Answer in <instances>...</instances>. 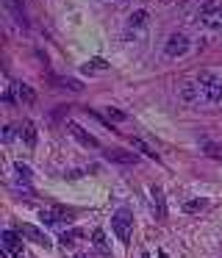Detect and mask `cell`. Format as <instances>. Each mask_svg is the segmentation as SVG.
<instances>
[{
    "label": "cell",
    "instance_id": "6da1fadb",
    "mask_svg": "<svg viewBox=\"0 0 222 258\" xmlns=\"http://www.w3.org/2000/svg\"><path fill=\"white\" fill-rule=\"evenodd\" d=\"M111 225H114L117 239H120L122 244H128V241H131V225H133L131 211H128V208H120V211L114 214V219H111Z\"/></svg>",
    "mask_w": 222,
    "mask_h": 258
},
{
    "label": "cell",
    "instance_id": "7a4b0ae2",
    "mask_svg": "<svg viewBox=\"0 0 222 258\" xmlns=\"http://www.w3.org/2000/svg\"><path fill=\"white\" fill-rule=\"evenodd\" d=\"M75 217V211L72 208H64V206H53V208H42V214H39V219H42L44 225H59V222H70V219Z\"/></svg>",
    "mask_w": 222,
    "mask_h": 258
},
{
    "label": "cell",
    "instance_id": "3957f363",
    "mask_svg": "<svg viewBox=\"0 0 222 258\" xmlns=\"http://www.w3.org/2000/svg\"><path fill=\"white\" fill-rule=\"evenodd\" d=\"M200 95H203V100H222V84L219 81H214L211 75H200Z\"/></svg>",
    "mask_w": 222,
    "mask_h": 258
},
{
    "label": "cell",
    "instance_id": "277c9868",
    "mask_svg": "<svg viewBox=\"0 0 222 258\" xmlns=\"http://www.w3.org/2000/svg\"><path fill=\"white\" fill-rule=\"evenodd\" d=\"M186 50H189V39H186L183 34H172L170 39H166V47H164L166 56L175 58V56H183Z\"/></svg>",
    "mask_w": 222,
    "mask_h": 258
},
{
    "label": "cell",
    "instance_id": "5b68a950",
    "mask_svg": "<svg viewBox=\"0 0 222 258\" xmlns=\"http://www.w3.org/2000/svg\"><path fill=\"white\" fill-rule=\"evenodd\" d=\"M20 236H25L28 241H33V244L44 247V250L50 247V239H47V236H44L39 228H33V225H22V228H20Z\"/></svg>",
    "mask_w": 222,
    "mask_h": 258
},
{
    "label": "cell",
    "instance_id": "8992f818",
    "mask_svg": "<svg viewBox=\"0 0 222 258\" xmlns=\"http://www.w3.org/2000/svg\"><path fill=\"white\" fill-rule=\"evenodd\" d=\"M200 20H203V25H208V28H222V6H208V9H203Z\"/></svg>",
    "mask_w": 222,
    "mask_h": 258
},
{
    "label": "cell",
    "instance_id": "52a82bcc",
    "mask_svg": "<svg viewBox=\"0 0 222 258\" xmlns=\"http://www.w3.org/2000/svg\"><path fill=\"white\" fill-rule=\"evenodd\" d=\"M70 134H72V136H75V139H78V142H81V145H83V147H100V142H97V139H94V136H92V134H86V131H83V128H81V125H75V122H70Z\"/></svg>",
    "mask_w": 222,
    "mask_h": 258
},
{
    "label": "cell",
    "instance_id": "ba28073f",
    "mask_svg": "<svg viewBox=\"0 0 222 258\" xmlns=\"http://www.w3.org/2000/svg\"><path fill=\"white\" fill-rule=\"evenodd\" d=\"M3 250H9V252H20V247H22V241H20V236L14 233V230H3Z\"/></svg>",
    "mask_w": 222,
    "mask_h": 258
},
{
    "label": "cell",
    "instance_id": "9c48e42d",
    "mask_svg": "<svg viewBox=\"0 0 222 258\" xmlns=\"http://www.w3.org/2000/svg\"><path fill=\"white\" fill-rule=\"evenodd\" d=\"M105 156L111 161H120V164H136V153H128V150H108Z\"/></svg>",
    "mask_w": 222,
    "mask_h": 258
},
{
    "label": "cell",
    "instance_id": "30bf717a",
    "mask_svg": "<svg viewBox=\"0 0 222 258\" xmlns=\"http://www.w3.org/2000/svg\"><path fill=\"white\" fill-rule=\"evenodd\" d=\"M14 89H17V95H20V100L25 103V106H31V103H36V95H33V89H31L28 84H17Z\"/></svg>",
    "mask_w": 222,
    "mask_h": 258
},
{
    "label": "cell",
    "instance_id": "8fae6325",
    "mask_svg": "<svg viewBox=\"0 0 222 258\" xmlns=\"http://www.w3.org/2000/svg\"><path fill=\"white\" fill-rule=\"evenodd\" d=\"M181 97L183 100H200V86H194V84H183L181 86Z\"/></svg>",
    "mask_w": 222,
    "mask_h": 258
},
{
    "label": "cell",
    "instance_id": "7c38bea8",
    "mask_svg": "<svg viewBox=\"0 0 222 258\" xmlns=\"http://www.w3.org/2000/svg\"><path fill=\"white\" fill-rule=\"evenodd\" d=\"M203 208H205V200H203V197H194V200H186V203H183V211H186V214H197V211H203Z\"/></svg>",
    "mask_w": 222,
    "mask_h": 258
},
{
    "label": "cell",
    "instance_id": "4fadbf2b",
    "mask_svg": "<svg viewBox=\"0 0 222 258\" xmlns=\"http://www.w3.org/2000/svg\"><path fill=\"white\" fill-rule=\"evenodd\" d=\"M78 239H83V230H78V228L75 230H64V233H61V244H64V247L67 244H75Z\"/></svg>",
    "mask_w": 222,
    "mask_h": 258
},
{
    "label": "cell",
    "instance_id": "5bb4252c",
    "mask_svg": "<svg viewBox=\"0 0 222 258\" xmlns=\"http://www.w3.org/2000/svg\"><path fill=\"white\" fill-rule=\"evenodd\" d=\"M92 239H94V247H97V250L100 252H103V255H108V244H105V233H103V230H94V233H92Z\"/></svg>",
    "mask_w": 222,
    "mask_h": 258
},
{
    "label": "cell",
    "instance_id": "9a60e30c",
    "mask_svg": "<svg viewBox=\"0 0 222 258\" xmlns=\"http://www.w3.org/2000/svg\"><path fill=\"white\" fill-rule=\"evenodd\" d=\"M22 139L28 142V145H33V142H36V131H33V122H22Z\"/></svg>",
    "mask_w": 222,
    "mask_h": 258
},
{
    "label": "cell",
    "instance_id": "2e32d148",
    "mask_svg": "<svg viewBox=\"0 0 222 258\" xmlns=\"http://www.w3.org/2000/svg\"><path fill=\"white\" fill-rule=\"evenodd\" d=\"M105 67H108V64H105L103 58H92V61H89V64H86V67H83V70H86V73H103Z\"/></svg>",
    "mask_w": 222,
    "mask_h": 258
},
{
    "label": "cell",
    "instance_id": "e0dca14e",
    "mask_svg": "<svg viewBox=\"0 0 222 258\" xmlns=\"http://www.w3.org/2000/svg\"><path fill=\"white\" fill-rule=\"evenodd\" d=\"M205 153H208L211 158H216V161H222V145H214V142H208V145H205Z\"/></svg>",
    "mask_w": 222,
    "mask_h": 258
},
{
    "label": "cell",
    "instance_id": "ac0fdd59",
    "mask_svg": "<svg viewBox=\"0 0 222 258\" xmlns=\"http://www.w3.org/2000/svg\"><path fill=\"white\" fill-rule=\"evenodd\" d=\"M144 20H147V14H144V12H136V14H131V17H128V25H131V28H139Z\"/></svg>",
    "mask_w": 222,
    "mask_h": 258
},
{
    "label": "cell",
    "instance_id": "d6986e66",
    "mask_svg": "<svg viewBox=\"0 0 222 258\" xmlns=\"http://www.w3.org/2000/svg\"><path fill=\"white\" fill-rule=\"evenodd\" d=\"M105 119H111V122H125V111H117V108H108V111H105Z\"/></svg>",
    "mask_w": 222,
    "mask_h": 258
},
{
    "label": "cell",
    "instance_id": "ffe728a7",
    "mask_svg": "<svg viewBox=\"0 0 222 258\" xmlns=\"http://www.w3.org/2000/svg\"><path fill=\"white\" fill-rule=\"evenodd\" d=\"M133 147H136V150H142V153H147V156H150V158H155V153H150V147H147V145H144V142H142V139H133Z\"/></svg>",
    "mask_w": 222,
    "mask_h": 258
},
{
    "label": "cell",
    "instance_id": "44dd1931",
    "mask_svg": "<svg viewBox=\"0 0 222 258\" xmlns=\"http://www.w3.org/2000/svg\"><path fill=\"white\" fill-rule=\"evenodd\" d=\"M17 172H20V175H22V178H25V180L31 178V169H28V167H22V164H17Z\"/></svg>",
    "mask_w": 222,
    "mask_h": 258
},
{
    "label": "cell",
    "instance_id": "7402d4cb",
    "mask_svg": "<svg viewBox=\"0 0 222 258\" xmlns=\"http://www.w3.org/2000/svg\"><path fill=\"white\" fill-rule=\"evenodd\" d=\"M158 258H166V252H164V250H161V252H158Z\"/></svg>",
    "mask_w": 222,
    "mask_h": 258
},
{
    "label": "cell",
    "instance_id": "603a6c76",
    "mask_svg": "<svg viewBox=\"0 0 222 258\" xmlns=\"http://www.w3.org/2000/svg\"><path fill=\"white\" fill-rule=\"evenodd\" d=\"M75 258H89V255H75Z\"/></svg>",
    "mask_w": 222,
    "mask_h": 258
},
{
    "label": "cell",
    "instance_id": "cb8c5ba5",
    "mask_svg": "<svg viewBox=\"0 0 222 258\" xmlns=\"http://www.w3.org/2000/svg\"><path fill=\"white\" fill-rule=\"evenodd\" d=\"M144 258H150V255H144Z\"/></svg>",
    "mask_w": 222,
    "mask_h": 258
},
{
    "label": "cell",
    "instance_id": "d4e9b609",
    "mask_svg": "<svg viewBox=\"0 0 222 258\" xmlns=\"http://www.w3.org/2000/svg\"><path fill=\"white\" fill-rule=\"evenodd\" d=\"M17 258H22V255H17Z\"/></svg>",
    "mask_w": 222,
    "mask_h": 258
}]
</instances>
